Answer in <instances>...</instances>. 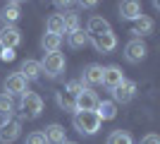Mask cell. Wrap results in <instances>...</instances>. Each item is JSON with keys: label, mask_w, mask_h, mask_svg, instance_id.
Returning <instances> with one entry per match:
<instances>
[{"label": "cell", "mask_w": 160, "mask_h": 144, "mask_svg": "<svg viewBox=\"0 0 160 144\" xmlns=\"http://www.w3.org/2000/svg\"><path fill=\"white\" fill-rule=\"evenodd\" d=\"M100 125H103V120L96 115L93 110L74 113V130L79 132V135H96L100 130Z\"/></svg>", "instance_id": "cell-1"}, {"label": "cell", "mask_w": 160, "mask_h": 144, "mask_svg": "<svg viewBox=\"0 0 160 144\" xmlns=\"http://www.w3.org/2000/svg\"><path fill=\"white\" fill-rule=\"evenodd\" d=\"M65 55L62 53H46L43 55V60H41V72H46V77L55 79V77H60L65 72Z\"/></svg>", "instance_id": "cell-2"}, {"label": "cell", "mask_w": 160, "mask_h": 144, "mask_svg": "<svg viewBox=\"0 0 160 144\" xmlns=\"http://www.w3.org/2000/svg\"><path fill=\"white\" fill-rule=\"evenodd\" d=\"M22 118H27V120H33V118L41 115V110H43V99L38 94H33V91H27V94L22 96Z\"/></svg>", "instance_id": "cell-3"}, {"label": "cell", "mask_w": 160, "mask_h": 144, "mask_svg": "<svg viewBox=\"0 0 160 144\" xmlns=\"http://www.w3.org/2000/svg\"><path fill=\"white\" fill-rule=\"evenodd\" d=\"M148 55V48L146 43L141 41V39H132V41H127V46H124V60L132 62V65H139V62L146 60Z\"/></svg>", "instance_id": "cell-4"}, {"label": "cell", "mask_w": 160, "mask_h": 144, "mask_svg": "<svg viewBox=\"0 0 160 144\" xmlns=\"http://www.w3.org/2000/svg\"><path fill=\"white\" fill-rule=\"evenodd\" d=\"M98 96L93 94L91 89H84L81 94L74 96V110L77 113H86V110H96V106H98Z\"/></svg>", "instance_id": "cell-5"}, {"label": "cell", "mask_w": 160, "mask_h": 144, "mask_svg": "<svg viewBox=\"0 0 160 144\" xmlns=\"http://www.w3.org/2000/svg\"><path fill=\"white\" fill-rule=\"evenodd\" d=\"M88 41L93 43V48L98 53H103V55L112 53L115 48H117V36H115L112 31H105V34H100V36H91Z\"/></svg>", "instance_id": "cell-6"}, {"label": "cell", "mask_w": 160, "mask_h": 144, "mask_svg": "<svg viewBox=\"0 0 160 144\" xmlns=\"http://www.w3.org/2000/svg\"><path fill=\"white\" fill-rule=\"evenodd\" d=\"M27 79L19 75V72H14V75H10L5 79V91L2 94H7V96H24L27 94Z\"/></svg>", "instance_id": "cell-7"}, {"label": "cell", "mask_w": 160, "mask_h": 144, "mask_svg": "<svg viewBox=\"0 0 160 144\" xmlns=\"http://www.w3.org/2000/svg\"><path fill=\"white\" fill-rule=\"evenodd\" d=\"M19 132H22V123L19 120H5V123L0 125V144H12L14 139L19 137Z\"/></svg>", "instance_id": "cell-8"}, {"label": "cell", "mask_w": 160, "mask_h": 144, "mask_svg": "<svg viewBox=\"0 0 160 144\" xmlns=\"http://www.w3.org/2000/svg\"><path fill=\"white\" fill-rule=\"evenodd\" d=\"M134 96H136V84L129 82V79H124L120 87H115V89H112V99H115L112 103H115V106H117V103H129Z\"/></svg>", "instance_id": "cell-9"}, {"label": "cell", "mask_w": 160, "mask_h": 144, "mask_svg": "<svg viewBox=\"0 0 160 144\" xmlns=\"http://www.w3.org/2000/svg\"><path fill=\"white\" fill-rule=\"evenodd\" d=\"M22 43V31L17 27H2L0 31V46L7 48V51H14V48Z\"/></svg>", "instance_id": "cell-10"}, {"label": "cell", "mask_w": 160, "mask_h": 144, "mask_svg": "<svg viewBox=\"0 0 160 144\" xmlns=\"http://www.w3.org/2000/svg\"><path fill=\"white\" fill-rule=\"evenodd\" d=\"M122 82H124V75H122L120 65H108V67H103V84H105L110 91H112L115 87H120Z\"/></svg>", "instance_id": "cell-11"}, {"label": "cell", "mask_w": 160, "mask_h": 144, "mask_svg": "<svg viewBox=\"0 0 160 144\" xmlns=\"http://www.w3.org/2000/svg\"><path fill=\"white\" fill-rule=\"evenodd\" d=\"M86 29H88V39H91V36H100V34H105V31H112V29H110V22L103 19V17H98V14L88 17Z\"/></svg>", "instance_id": "cell-12"}, {"label": "cell", "mask_w": 160, "mask_h": 144, "mask_svg": "<svg viewBox=\"0 0 160 144\" xmlns=\"http://www.w3.org/2000/svg\"><path fill=\"white\" fill-rule=\"evenodd\" d=\"M81 82H84V84H91V87L103 84V65H96V62L86 65V67H84V79H81Z\"/></svg>", "instance_id": "cell-13"}, {"label": "cell", "mask_w": 160, "mask_h": 144, "mask_svg": "<svg viewBox=\"0 0 160 144\" xmlns=\"http://www.w3.org/2000/svg\"><path fill=\"white\" fill-rule=\"evenodd\" d=\"M19 75L27 79V82H31V79H38L41 77V62L38 60H33V58H27V60L22 62V67H19Z\"/></svg>", "instance_id": "cell-14"}, {"label": "cell", "mask_w": 160, "mask_h": 144, "mask_svg": "<svg viewBox=\"0 0 160 144\" xmlns=\"http://www.w3.org/2000/svg\"><path fill=\"white\" fill-rule=\"evenodd\" d=\"M43 137H46V142H48V144H65V142H67L65 127H62V125H58V123L48 125L46 132H43Z\"/></svg>", "instance_id": "cell-15"}, {"label": "cell", "mask_w": 160, "mask_h": 144, "mask_svg": "<svg viewBox=\"0 0 160 144\" xmlns=\"http://www.w3.org/2000/svg\"><path fill=\"white\" fill-rule=\"evenodd\" d=\"M141 14H143V12H141V5H139V3H134V0H127V3H122V5H120V17H122V19H129V22L134 19V22H136Z\"/></svg>", "instance_id": "cell-16"}, {"label": "cell", "mask_w": 160, "mask_h": 144, "mask_svg": "<svg viewBox=\"0 0 160 144\" xmlns=\"http://www.w3.org/2000/svg\"><path fill=\"white\" fill-rule=\"evenodd\" d=\"M93 113L100 118V120H115V115H117V106H115L112 101H98V106H96Z\"/></svg>", "instance_id": "cell-17"}, {"label": "cell", "mask_w": 160, "mask_h": 144, "mask_svg": "<svg viewBox=\"0 0 160 144\" xmlns=\"http://www.w3.org/2000/svg\"><path fill=\"white\" fill-rule=\"evenodd\" d=\"M2 22H7V27H12V22H17L22 17V5L19 3H7L5 7H2Z\"/></svg>", "instance_id": "cell-18"}, {"label": "cell", "mask_w": 160, "mask_h": 144, "mask_svg": "<svg viewBox=\"0 0 160 144\" xmlns=\"http://www.w3.org/2000/svg\"><path fill=\"white\" fill-rule=\"evenodd\" d=\"M60 46H62V36H55V34H43L41 39V48L46 53H60Z\"/></svg>", "instance_id": "cell-19"}, {"label": "cell", "mask_w": 160, "mask_h": 144, "mask_svg": "<svg viewBox=\"0 0 160 144\" xmlns=\"http://www.w3.org/2000/svg\"><path fill=\"white\" fill-rule=\"evenodd\" d=\"M46 31H48V34H55V36H62V34H65V22H62V14H50V17H48Z\"/></svg>", "instance_id": "cell-20"}, {"label": "cell", "mask_w": 160, "mask_h": 144, "mask_svg": "<svg viewBox=\"0 0 160 144\" xmlns=\"http://www.w3.org/2000/svg\"><path fill=\"white\" fill-rule=\"evenodd\" d=\"M153 27H155V22L151 19V17H146V14H141L139 19H136V24H134V31H132V34L146 36V34H151V31H153Z\"/></svg>", "instance_id": "cell-21"}, {"label": "cell", "mask_w": 160, "mask_h": 144, "mask_svg": "<svg viewBox=\"0 0 160 144\" xmlns=\"http://www.w3.org/2000/svg\"><path fill=\"white\" fill-rule=\"evenodd\" d=\"M67 43H69V48H84L88 43V34H84V29H77L67 36Z\"/></svg>", "instance_id": "cell-22"}, {"label": "cell", "mask_w": 160, "mask_h": 144, "mask_svg": "<svg viewBox=\"0 0 160 144\" xmlns=\"http://www.w3.org/2000/svg\"><path fill=\"white\" fill-rule=\"evenodd\" d=\"M55 101H58V106H60L62 110L77 113V110H74V96H69L67 91H58V94H55Z\"/></svg>", "instance_id": "cell-23"}, {"label": "cell", "mask_w": 160, "mask_h": 144, "mask_svg": "<svg viewBox=\"0 0 160 144\" xmlns=\"http://www.w3.org/2000/svg\"><path fill=\"white\" fill-rule=\"evenodd\" d=\"M14 113V101H12V96H7V94H0V115L5 118V120H10Z\"/></svg>", "instance_id": "cell-24"}, {"label": "cell", "mask_w": 160, "mask_h": 144, "mask_svg": "<svg viewBox=\"0 0 160 144\" xmlns=\"http://www.w3.org/2000/svg\"><path fill=\"white\" fill-rule=\"evenodd\" d=\"M62 22H65V31H67V34H72V31L81 29V22H79V14H77V12L62 14Z\"/></svg>", "instance_id": "cell-25"}, {"label": "cell", "mask_w": 160, "mask_h": 144, "mask_svg": "<svg viewBox=\"0 0 160 144\" xmlns=\"http://www.w3.org/2000/svg\"><path fill=\"white\" fill-rule=\"evenodd\" d=\"M108 144H134L132 135L124 130H112L110 132V137H108Z\"/></svg>", "instance_id": "cell-26"}, {"label": "cell", "mask_w": 160, "mask_h": 144, "mask_svg": "<svg viewBox=\"0 0 160 144\" xmlns=\"http://www.w3.org/2000/svg\"><path fill=\"white\" fill-rule=\"evenodd\" d=\"M84 89H86V87H84V82H81V79H74V82L67 84V89H65V91H67L69 96H77V94H81Z\"/></svg>", "instance_id": "cell-27"}, {"label": "cell", "mask_w": 160, "mask_h": 144, "mask_svg": "<svg viewBox=\"0 0 160 144\" xmlns=\"http://www.w3.org/2000/svg\"><path fill=\"white\" fill-rule=\"evenodd\" d=\"M27 144H48V142H46V137H43V132L36 130V132H31L27 137Z\"/></svg>", "instance_id": "cell-28"}, {"label": "cell", "mask_w": 160, "mask_h": 144, "mask_svg": "<svg viewBox=\"0 0 160 144\" xmlns=\"http://www.w3.org/2000/svg\"><path fill=\"white\" fill-rule=\"evenodd\" d=\"M141 144H160V137L151 132V135H146V137L141 139Z\"/></svg>", "instance_id": "cell-29"}, {"label": "cell", "mask_w": 160, "mask_h": 144, "mask_svg": "<svg viewBox=\"0 0 160 144\" xmlns=\"http://www.w3.org/2000/svg\"><path fill=\"white\" fill-rule=\"evenodd\" d=\"M0 58H2V60H14V51H7V48H2V53H0Z\"/></svg>", "instance_id": "cell-30"}, {"label": "cell", "mask_w": 160, "mask_h": 144, "mask_svg": "<svg viewBox=\"0 0 160 144\" xmlns=\"http://www.w3.org/2000/svg\"><path fill=\"white\" fill-rule=\"evenodd\" d=\"M81 7H86V10H93L96 3H93V0H88V3H81Z\"/></svg>", "instance_id": "cell-31"}, {"label": "cell", "mask_w": 160, "mask_h": 144, "mask_svg": "<svg viewBox=\"0 0 160 144\" xmlns=\"http://www.w3.org/2000/svg\"><path fill=\"white\" fill-rule=\"evenodd\" d=\"M65 144H77V142H65Z\"/></svg>", "instance_id": "cell-32"}, {"label": "cell", "mask_w": 160, "mask_h": 144, "mask_svg": "<svg viewBox=\"0 0 160 144\" xmlns=\"http://www.w3.org/2000/svg\"><path fill=\"white\" fill-rule=\"evenodd\" d=\"M0 53H2V46H0Z\"/></svg>", "instance_id": "cell-33"}]
</instances>
